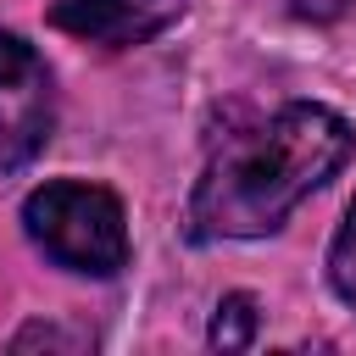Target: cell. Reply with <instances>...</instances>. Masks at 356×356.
Returning <instances> with one entry per match:
<instances>
[{
    "label": "cell",
    "instance_id": "obj_1",
    "mask_svg": "<svg viewBox=\"0 0 356 356\" xmlns=\"http://www.w3.org/2000/svg\"><path fill=\"white\" fill-rule=\"evenodd\" d=\"M356 156V128L317 100H289L245 134H228L189 195V239H261Z\"/></svg>",
    "mask_w": 356,
    "mask_h": 356
},
{
    "label": "cell",
    "instance_id": "obj_2",
    "mask_svg": "<svg viewBox=\"0 0 356 356\" xmlns=\"http://www.w3.org/2000/svg\"><path fill=\"white\" fill-rule=\"evenodd\" d=\"M28 239L67 273L111 278L128 267V211L106 184L89 178H50L22 200Z\"/></svg>",
    "mask_w": 356,
    "mask_h": 356
},
{
    "label": "cell",
    "instance_id": "obj_3",
    "mask_svg": "<svg viewBox=\"0 0 356 356\" xmlns=\"http://www.w3.org/2000/svg\"><path fill=\"white\" fill-rule=\"evenodd\" d=\"M56 134V78L44 56L0 28V172L28 167Z\"/></svg>",
    "mask_w": 356,
    "mask_h": 356
},
{
    "label": "cell",
    "instance_id": "obj_4",
    "mask_svg": "<svg viewBox=\"0 0 356 356\" xmlns=\"http://www.w3.org/2000/svg\"><path fill=\"white\" fill-rule=\"evenodd\" d=\"M184 11L189 0H56L50 28L100 50H128V44L161 39L172 22H184Z\"/></svg>",
    "mask_w": 356,
    "mask_h": 356
},
{
    "label": "cell",
    "instance_id": "obj_5",
    "mask_svg": "<svg viewBox=\"0 0 356 356\" xmlns=\"http://www.w3.org/2000/svg\"><path fill=\"white\" fill-rule=\"evenodd\" d=\"M256 323H261L256 295L234 289V295H222V300H217V317H211V345H217V350H245V345L256 339Z\"/></svg>",
    "mask_w": 356,
    "mask_h": 356
},
{
    "label": "cell",
    "instance_id": "obj_6",
    "mask_svg": "<svg viewBox=\"0 0 356 356\" xmlns=\"http://www.w3.org/2000/svg\"><path fill=\"white\" fill-rule=\"evenodd\" d=\"M328 284H334V295L356 312V200L345 206V222H339V234H334V245H328Z\"/></svg>",
    "mask_w": 356,
    "mask_h": 356
},
{
    "label": "cell",
    "instance_id": "obj_7",
    "mask_svg": "<svg viewBox=\"0 0 356 356\" xmlns=\"http://www.w3.org/2000/svg\"><path fill=\"white\" fill-rule=\"evenodd\" d=\"M289 6H295V17H306V22H339V17L356 11V0H289Z\"/></svg>",
    "mask_w": 356,
    "mask_h": 356
}]
</instances>
